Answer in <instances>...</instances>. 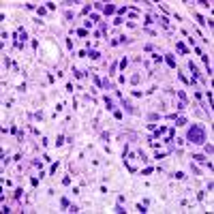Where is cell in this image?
Returning <instances> with one entry per match:
<instances>
[{"mask_svg":"<svg viewBox=\"0 0 214 214\" xmlns=\"http://www.w3.org/2000/svg\"><path fill=\"white\" fill-rule=\"evenodd\" d=\"M189 141L191 143H197V146H203L206 143V129L201 126V124H193V126L189 129Z\"/></svg>","mask_w":214,"mask_h":214,"instance_id":"cell-1","label":"cell"},{"mask_svg":"<svg viewBox=\"0 0 214 214\" xmlns=\"http://www.w3.org/2000/svg\"><path fill=\"white\" fill-rule=\"evenodd\" d=\"M165 60H167V64H169L171 69H176V58L171 56V54H167V56H165Z\"/></svg>","mask_w":214,"mask_h":214,"instance_id":"cell-2","label":"cell"},{"mask_svg":"<svg viewBox=\"0 0 214 214\" xmlns=\"http://www.w3.org/2000/svg\"><path fill=\"white\" fill-rule=\"evenodd\" d=\"M103 11H105V15H112V13L116 11V6L114 4H105V6H103Z\"/></svg>","mask_w":214,"mask_h":214,"instance_id":"cell-3","label":"cell"},{"mask_svg":"<svg viewBox=\"0 0 214 214\" xmlns=\"http://www.w3.org/2000/svg\"><path fill=\"white\" fill-rule=\"evenodd\" d=\"M105 107H107V109H114V103L109 101V99H105Z\"/></svg>","mask_w":214,"mask_h":214,"instance_id":"cell-4","label":"cell"}]
</instances>
